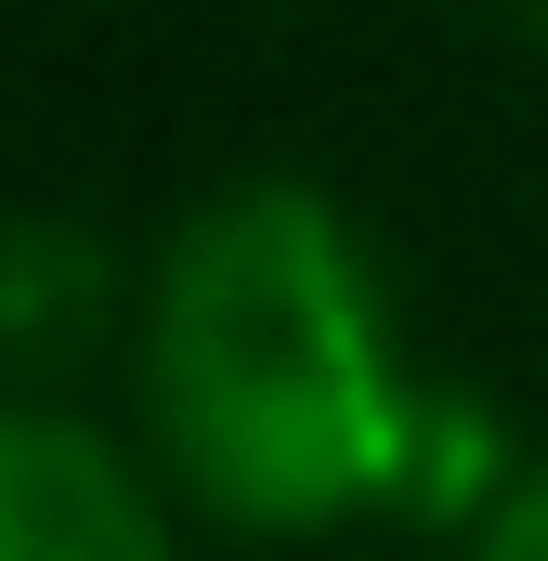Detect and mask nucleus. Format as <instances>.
I'll list each match as a JSON object with an SVG mask.
<instances>
[{
	"instance_id": "nucleus-5",
	"label": "nucleus",
	"mask_w": 548,
	"mask_h": 561,
	"mask_svg": "<svg viewBox=\"0 0 548 561\" xmlns=\"http://www.w3.org/2000/svg\"><path fill=\"white\" fill-rule=\"evenodd\" d=\"M523 26H536V39H548V0H523Z\"/></svg>"
},
{
	"instance_id": "nucleus-4",
	"label": "nucleus",
	"mask_w": 548,
	"mask_h": 561,
	"mask_svg": "<svg viewBox=\"0 0 548 561\" xmlns=\"http://www.w3.org/2000/svg\"><path fill=\"white\" fill-rule=\"evenodd\" d=\"M457 561H548V457L470 523V536H457Z\"/></svg>"
},
{
	"instance_id": "nucleus-1",
	"label": "nucleus",
	"mask_w": 548,
	"mask_h": 561,
	"mask_svg": "<svg viewBox=\"0 0 548 561\" xmlns=\"http://www.w3.org/2000/svg\"><path fill=\"white\" fill-rule=\"evenodd\" d=\"M132 379L170 483L236 536H340L406 510L444 405L392 340L366 236L287 170L170 222L132 313Z\"/></svg>"
},
{
	"instance_id": "nucleus-2",
	"label": "nucleus",
	"mask_w": 548,
	"mask_h": 561,
	"mask_svg": "<svg viewBox=\"0 0 548 561\" xmlns=\"http://www.w3.org/2000/svg\"><path fill=\"white\" fill-rule=\"evenodd\" d=\"M0 561H183L170 496L53 392H0Z\"/></svg>"
},
{
	"instance_id": "nucleus-3",
	"label": "nucleus",
	"mask_w": 548,
	"mask_h": 561,
	"mask_svg": "<svg viewBox=\"0 0 548 561\" xmlns=\"http://www.w3.org/2000/svg\"><path fill=\"white\" fill-rule=\"evenodd\" d=\"M105 327H118V262H105V236L66 222V209H13V222H0V366L39 392V379H66Z\"/></svg>"
}]
</instances>
